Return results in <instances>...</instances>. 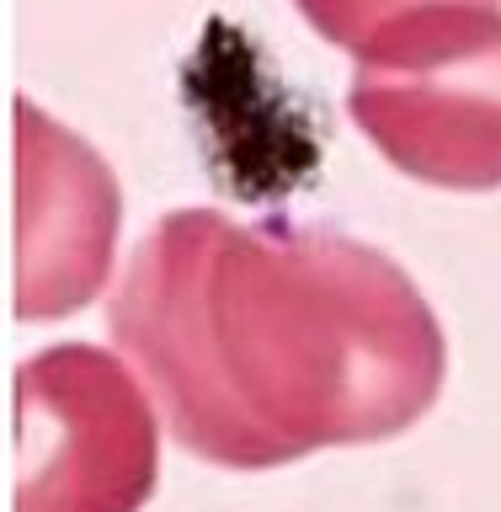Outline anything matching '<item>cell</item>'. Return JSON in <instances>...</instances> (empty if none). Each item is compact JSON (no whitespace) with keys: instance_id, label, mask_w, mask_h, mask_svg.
<instances>
[{"instance_id":"cell-1","label":"cell","mask_w":501,"mask_h":512,"mask_svg":"<svg viewBox=\"0 0 501 512\" xmlns=\"http://www.w3.org/2000/svg\"><path fill=\"white\" fill-rule=\"evenodd\" d=\"M107 331L160 427L219 470L390 443L448 379L443 320L384 246L203 203L139 235L107 288Z\"/></svg>"},{"instance_id":"cell-2","label":"cell","mask_w":501,"mask_h":512,"mask_svg":"<svg viewBox=\"0 0 501 512\" xmlns=\"http://www.w3.org/2000/svg\"><path fill=\"white\" fill-rule=\"evenodd\" d=\"M347 59V118L379 160L438 192L501 187L496 0L406 11L374 27Z\"/></svg>"},{"instance_id":"cell-3","label":"cell","mask_w":501,"mask_h":512,"mask_svg":"<svg viewBox=\"0 0 501 512\" xmlns=\"http://www.w3.org/2000/svg\"><path fill=\"white\" fill-rule=\"evenodd\" d=\"M160 411L123 352L54 342L16 368V512H144Z\"/></svg>"},{"instance_id":"cell-4","label":"cell","mask_w":501,"mask_h":512,"mask_svg":"<svg viewBox=\"0 0 501 512\" xmlns=\"http://www.w3.org/2000/svg\"><path fill=\"white\" fill-rule=\"evenodd\" d=\"M123 187L112 166L16 96V320H64L102 299L118 278Z\"/></svg>"},{"instance_id":"cell-5","label":"cell","mask_w":501,"mask_h":512,"mask_svg":"<svg viewBox=\"0 0 501 512\" xmlns=\"http://www.w3.org/2000/svg\"><path fill=\"white\" fill-rule=\"evenodd\" d=\"M288 6L304 16V27L315 38H326L331 48L352 54L374 27L395 22L406 11H422V6H454V0H288Z\"/></svg>"}]
</instances>
